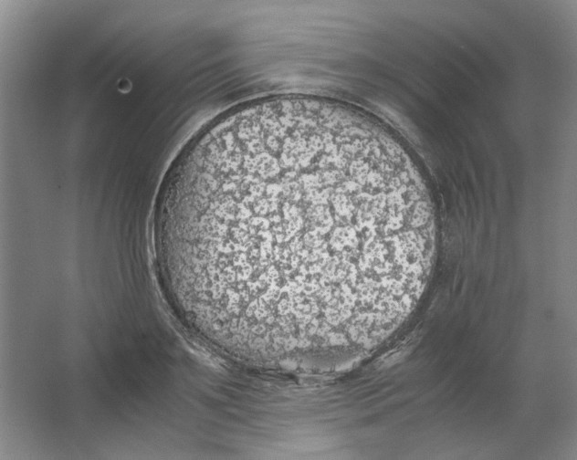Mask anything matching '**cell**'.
Segmentation results:
<instances>
[{
    "label": "cell",
    "mask_w": 577,
    "mask_h": 460,
    "mask_svg": "<svg viewBox=\"0 0 577 460\" xmlns=\"http://www.w3.org/2000/svg\"><path fill=\"white\" fill-rule=\"evenodd\" d=\"M175 298L225 351L269 367L354 361L432 268L435 224L403 149L353 110L278 98L228 114L170 172L155 223Z\"/></svg>",
    "instance_id": "cell-1"
}]
</instances>
